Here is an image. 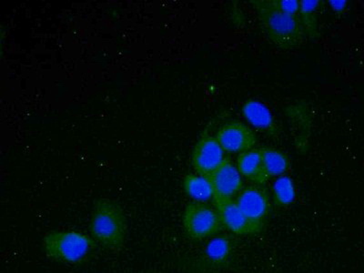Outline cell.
Instances as JSON below:
<instances>
[{
  "mask_svg": "<svg viewBox=\"0 0 364 273\" xmlns=\"http://www.w3.org/2000/svg\"><path fill=\"white\" fill-rule=\"evenodd\" d=\"M263 31L282 50L299 47L305 35L300 17L282 12L274 0L253 2Z\"/></svg>",
  "mask_w": 364,
  "mask_h": 273,
  "instance_id": "cell-1",
  "label": "cell"
},
{
  "mask_svg": "<svg viewBox=\"0 0 364 273\" xmlns=\"http://www.w3.org/2000/svg\"><path fill=\"white\" fill-rule=\"evenodd\" d=\"M93 240L109 250H118L125 245L128 223L122 208L115 201H97L90 220Z\"/></svg>",
  "mask_w": 364,
  "mask_h": 273,
  "instance_id": "cell-2",
  "label": "cell"
},
{
  "mask_svg": "<svg viewBox=\"0 0 364 273\" xmlns=\"http://www.w3.org/2000/svg\"><path fill=\"white\" fill-rule=\"evenodd\" d=\"M93 246V238L76 230H54L43 240L44 250L48 258L65 264L82 262Z\"/></svg>",
  "mask_w": 364,
  "mask_h": 273,
  "instance_id": "cell-3",
  "label": "cell"
},
{
  "mask_svg": "<svg viewBox=\"0 0 364 273\" xmlns=\"http://www.w3.org/2000/svg\"><path fill=\"white\" fill-rule=\"evenodd\" d=\"M182 222L187 235L198 240L215 235L223 225L216 209H213L201 201H195L188 205Z\"/></svg>",
  "mask_w": 364,
  "mask_h": 273,
  "instance_id": "cell-4",
  "label": "cell"
},
{
  "mask_svg": "<svg viewBox=\"0 0 364 273\" xmlns=\"http://www.w3.org/2000/svg\"><path fill=\"white\" fill-rule=\"evenodd\" d=\"M191 161L197 174L210 176L225 161V156L215 136L204 134L195 145Z\"/></svg>",
  "mask_w": 364,
  "mask_h": 273,
  "instance_id": "cell-5",
  "label": "cell"
},
{
  "mask_svg": "<svg viewBox=\"0 0 364 273\" xmlns=\"http://www.w3.org/2000/svg\"><path fill=\"white\" fill-rule=\"evenodd\" d=\"M209 177L213 188L214 203L233 200L245 188L238 168L227 159Z\"/></svg>",
  "mask_w": 364,
  "mask_h": 273,
  "instance_id": "cell-6",
  "label": "cell"
},
{
  "mask_svg": "<svg viewBox=\"0 0 364 273\" xmlns=\"http://www.w3.org/2000/svg\"><path fill=\"white\" fill-rule=\"evenodd\" d=\"M224 152L243 154L255 148L257 139L255 132L248 126L239 122L223 125L215 136Z\"/></svg>",
  "mask_w": 364,
  "mask_h": 273,
  "instance_id": "cell-7",
  "label": "cell"
},
{
  "mask_svg": "<svg viewBox=\"0 0 364 273\" xmlns=\"http://www.w3.org/2000/svg\"><path fill=\"white\" fill-rule=\"evenodd\" d=\"M235 201L240 210L250 222L263 226L271 209L269 195L264 188L257 186L243 188L237 195Z\"/></svg>",
  "mask_w": 364,
  "mask_h": 273,
  "instance_id": "cell-8",
  "label": "cell"
},
{
  "mask_svg": "<svg viewBox=\"0 0 364 273\" xmlns=\"http://www.w3.org/2000/svg\"><path fill=\"white\" fill-rule=\"evenodd\" d=\"M214 204L219 214L220 223L234 234L252 235L261 232L262 227L250 222L240 210L236 201L228 200Z\"/></svg>",
  "mask_w": 364,
  "mask_h": 273,
  "instance_id": "cell-9",
  "label": "cell"
},
{
  "mask_svg": "<svg viewBox=\"0 0 364 273\" xmlns=\"http://www.w3.org/2000/svg\"><path fill=\"white\" fill-rule=\"evenodd\" d=\"M237 168L246 180L257 185L265 184L269 180L263 167L259 149H252L240 154L237 159Z\"/></svg>",
  "mask_w": 364,
  "mask_h": 273,
  "instance_id": "cell-10",
  "label": "cell"
},
{
  "mask_svg": "<svg viewBox=\"0 0 364 273\" xmlns=\"http://www.w3.org/2000/svg\"><path fill=\"white\" fill-rule=\"evenodd\" d=\"M243 116L247 122L259 131L274 135L277 133L278 128L272 113L263 104L250 100L242 107Z\"/></svg>",
  "mask_w": 364,
  "mask_h": 273,
  "instance_id": "cell-11",
  "label": "cell"
},
{
  "mask_svg": "<svg viewBox=\"0 0 364 273\" xmlns=\"http://www.w3.org/2000/svg\"><path fill=\"white\" fill-rule=\"evenodd\" d=\"M185 193L196 201L213 199V188L209 176L188 174L183 180Z\"/></svg>",
  "mask_w": 364,
  "mask_h": 273,
  "instance_id": "cell-12",
  "label": "cell"
},
{
  "mask_svg": "<svg viewBox=\"0 0 364 273\" xmlns=\"http://www.w3.org/2000/svg\"><path fill=\"white\" fill-rule=\"evenodd\" d=\"M262 164L269 178L281 176L288 170L290 162L287 156L278 149L272 148L259 149Z\"/></svg>",
  "mask_w": 364,
  "mask_h": 273,
  "instance_id": "cell-13",
  "label": "cell"
},
{
  "mask_svg": "<svg viewBox=\"0 0 364 273\" xmlns=\"http://www.w3.org/2000/svg\"><path fill=\"white\" fill-rule=\"evenodd\" d=\"M294 181L287 176L279 177L273 185V200L279 207H286L294 203L295 199Z\"/></svg>",
  "mask_w": 364,
  "mask_h": 273,
  "instance_id": "cell-14",
  "label": "cell"
},
{
  "mask_svg": "<svg viewBox=\"0 0 364 273\" xmlns=\"http://www.w3.org/2000/svg\"><path fill=\"white\" fill-rule=\"evenodd\" d=\"M318 1H300V18L305 34L314 37L317 31V9Z\"/></svg>",
  "mask_w": 364,
  "mask_h": 273,
  "instance_id": "cell-15",
  "label": "cell"
},
{
  "mask_svg": "<svg viewBox=\"0 0 364 273\" xmlns=\"http://www.w3.org/2000/svg\"><path fill=\"white\" fill-rule=\"evenodd\" d=\"M232 245L225 237H220L210 242L207 248L208 259L213 264L222 265L229 258Z\"/></svg>",
  "mask_w": 364,
  "mask_h": 273,
  "instance_id": "cell-16",
  "label": "cell"
},
{
  "mask_svg": "<svg viewBox=\"0 0 364 273\" xmlns=\"http://www.w3.org/2000/svg\"><path fill=\"white\" fill-rule=\"evenodd\" d=\"M276 6H278L282 12L287 13L289 15L300 17V1L294 0H274Z\"/></svg>",
  "mask_w": 364,
  "mask_h": 273,
  "instance_id": "cell-17",
  "label": "cell"
},
{
  "mask_svg": "<svg viewBox=\"0 0 364 273\" xmlns=\"http://www.w3.org/2000/svg\"><path fill=\"white\" fill-rule=\"evenodd\" d=\"M330 4L331 8L334 9V11L336 12L343 11V9L346 8V1H331Z\"/></svg>",
  "mask_w": 364,
  "mask_h": 273,
  "instance_id": "cell-18",
  "label": "cell"
}]
</instances>
